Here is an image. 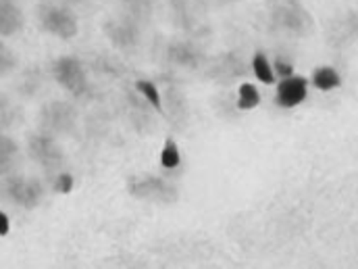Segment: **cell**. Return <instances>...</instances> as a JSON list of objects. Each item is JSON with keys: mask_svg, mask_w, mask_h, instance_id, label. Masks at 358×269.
I'll return each instance as SVG.
<instances>
[{"mask_svg": "<svg viewBox=\"0 0 358 269\" xmlns=\"http://www.w3.org/2000/svg\"><path fill=\"white\" fill-rule=\"evenodd\" d=\"M38 21L46 34L57 36L61 40H71L80 32L78 17L73 15V11H69L63 4H55V2L40 4L38 6Z\"/></svg>", "mask_w": 358, "mask_h": 269, "instance_id": "1", "label": "cell"}, {"mask_svg": "<svg viewBox=\"0 0 358 269\" xmlns=\"http://www.w3.org/2000/svg\"><path fill=\"white\" fill-rule=\"evenodd\" d=\"M127 192L138 200H148L157 205H171L178 200V188L165 178L146 174V176H131L127 179Z\"/></svg>", "mask_w": 358, "mask_h": 269, "instance_id": "2", "label": "cell"}, {"mask_svg": "<svg viewBox=\"0 0 358 269\" xmlns=\"http://www.w3.org/2000/svg\"><path fill=\"white\" fill-rule=\"evenodd\" d=\"M52 76L57 84L67 90L73 98H84L90 94V84L86 69L76 57H61L52 63Z\"/></svg>", "mask_w": 358, "mask_h": 269, "instance_id": "3", "label": "cell"}, {"mask_svg": "<svg viewBox=\"0 0 358 269\" xmlns=\"http://www.w3.org/2000/svg\"><path fill=\"white\" fill-rule=\"evenodd\" d=\"M102 29H104V36L110 40V44L119 50L131 53L140 44V21L127 13L106 19Z\"/></svg>", "mask_w": 358, "mask_h": 269, "instance_id": "4", "label": "cell"}, {"mask_svg": "<svg viewBox=\"0 0 358 269\" xmlns=\"http://www.w3.org/2000/svg\"><path fill=\"white\" fill-rule=\"evenodd\" d=\"M76 121L78 113L73 104L65 100H52L44 104V109L40 111V123L46 130V134H67L76 127Z\"/></svg>", "mask_w": 358, "mask_h": 269, "instance_id": "5", "label": "cell"}, {"mask_svg": "<svg viewBox=\"0 0 358 269\" xmlns=\"http://www.w3.org/2000/svg\"><path fill=\"white\" fill-rule=\"evenodd\" d=\"M4 194L23 209H36L44 198V188L38 179L25 176H13L4 179Z\"/></svg>", "mask_w": 358, "mask_h": 269, "instance_id": "6", "label": "cell"}, {"mask_svg": "<svg viewBox=\"0 0 358 269\" xmlns=\"http://www.w3.org/2000/svg\"><path fill=\"white\" fill-rule=\"evenodd\" d=\"M273 25L296 36H302L310 27V15L298 4V0H285L273 8Z\"/></svg>", "mask_w": 358, "mask_h": 269, "instance_id": "7", "label": "cell"}, {"mask_svg": "<svg viewBox=\"0 0 358 269\" xmlns=\"http://www.w3.org/2000/svg\"><path fill=\"white\" fill-rule=\"evenodd\" d=\"M27 153H29V157L38 163V165H42V167H46V170H57V167H61V163H63V151H61V146L57 144V140L50 136V134H34L31 138H29V142H27Z\"/></svg>", "mask_w": 358, "mask_h": 269, "instance_id": "8", "label": "cell"}, {"mask_svg": "<svg viewBox=\"0 0 358 269\" xmlns=\"http://www.w3.org/2000/svg\"><path fill=\"white\" fill-rule=\"evenodd\" d=\"M246 74V65H244V59L238 55V53H223L219 57H215L208 65V71L206 76L210 80H217V82H231V80H238Z\"/></svg>", "mask_w": 358, "mask_h": 269, "instance_id": "9", "label": "cell"}, {"mask_svg": "<svg viewBox=\"0 0 358 269\" xmlns=\"http://www.w3.org/2000/svg\"><path fill=\"white\" fill-rule=\"evenodd\" d=\"M167 59H169V63L183 67V69H198L204 61V55L196 44L178 40L167 46Z\"/></svg>", "mask_w": 358, "mask_h": 269, "instance_id": "10", "label": "cell"}, {"mask_svg": "<svg viewBox=\"0 0 358 269\" xmlns=\"http://www.w3.org/2000/svg\"><path fill=\"white\" fill-rule=\"evenodd\" d=\"M327 40L336 48H342V46L358 40V13H348L344 17L334 19L329 25Z\"/></svg>", "mask_w": 358, "mask_h": 269, "instance_id": "11", "label": "cell"}, {"mask_svg": "<svg viewBox=\"0 0 358 269\" xmlns=\"http://www.w3.org/2000/svg\"><path fill=\"white\" fill-rule=\"evenodd\" d=\"M306 80L300 76H289L283 78L277 86V94H275V102L283 109H292L298 106L304 98H306Z\"/></svg>", "mask_w": 358, "mask_h": 269, "instance_id": "12", "label": "cell"}, {"mask_svg": "<svg viewBox=\"0 0 358 269\" xmlns=\"http://www.w3.org/2000/svg\"><path fill=\"white\" fill-rule=\"evenodd\" d=\"M25 19L21 8L13 0H0V34L4 38L15 36L23 27Z\"/></svg>", "mask_w": 358, "mask_h": 269, "instance_id": "13", "label": "cell"}, {"mask_svg": "<svg viewBox=\"0 0 358 269\" xmlns=\"http://www.w3.org/2000/svg\"><path fill=\"white\" fill-rule=\"evenodd\" d=\"M171 15H173V21L178 23L181 29H187V32H196L198 23H196V17L187 4V0H171Z\"/></svg>", "mask_w": 358, "mask_h": 269, "instance_id": "14", "label": "cell"}, {"mask_svg": "<svg viewBox=\"0 0 358 269\" xmlns=\"http://www.w3.org/2000/svg\"><path fill=\"white\" fill-rule=\"evenodd\" d=\"M167 104H169V111H167L169 117L176 123H185V119H187V102H185V96L173 86L167 88Z\"/></svg>", "mask_w": 358, "mask_h": 269, "instance_id": "15", "label": "cell"}, {"mask_svg": "<svg viewBox=\"0 0 358 269\" xmlns=\"http://www.w3.org/2000/svg\"><path fill=\"white\" fill-rule=\"evenodd\" d=\"M313 84L319 90L329 92V90L338 88V86L342 84V78H340V74H338L334 67H319V69L313 74Z\"/></svg>", "mask_w": 358, "mask_h": 269, "instance_id": "16", "label": "cell"}, {"mask_svg": "<svg viewBox=\"0 0 358 269\" xmlns=\"http://www.w3.org/2000/svg\"><path fill=\"white\" fill-rule=\"evenodd\" d=\"M136 90H138V94H140L155 111L165 113V111H163V98H161V94H159V88H157L150 80H138V82H136Z\"/></svg>", "mask_w": 358, "mask_h": 269, "instance_id": "17", "label": "cell"}, {"mask_svg": "<svg viewBox=\"0 0 358 269\" xmlns=\"http://www.w3.org/2000/svg\"><path fill=\"white\" fill-rule=\"evenodd\" d=\"M17 155H19V146L15 144V140L8 138L6 134H2L0 136V165H2V174H6V170L13 167Z\"/></svg>", "mask_w": 358, "mask_h": 269, "instance_id": "18", "label": "cell"}, {"mask_svg": "<svg viewBox=\"0 0 358 269\" xmlns=\"http://www.w3.org/2000/svg\"><path fill=\"white\" fill-rule=\"evenodd\" d=\"M121 4L125 6V13L138 21L148 19L155 8V0H121Z\"/></svg>", "mask_w": 358, "mask_h": 269, "instance_id": "19", "label": "cell"}, {"mask_svg": "<svg viewBox=\"0 0 358 269\" xmlns=\"http://www.w3.org/2000/svg\"><path fill=\"white\" fill-rule=\"evenodd\" d=\"M259 102H261V94L252 84H242L240 86V90H238V106L242 111H250V109L259 106Z\"/></svg>", "mask_w": 358, "mask_h": 269, "instance_id": "20", "label": "cell"}, {"mask_svg": "<svg viewBox=\"0 0 358 269\" xmlns=\"http://www.w3.org/2000/svg\"><path fill=\"white\" fill-rule=\"evenodd\" d=\"M252 71H255V76H257L263 84H273V80H275V71H273L268 59L263 53H257V55H255V59H252Z\"/></svg>", "mask_w": 358, "mask_h": 269, "instance_id": "21", "label": "cell"}, {"mask_svg": "<svg viewBox=\"0 0 358 269\" xmlns=\"http://www.w3.org/2000/svg\"><path fill=\"white\" fill-rule=\"evenodd\" d=\"M179 163H181V155H179L178 142L173 138H167V142L161 151V165L165 170H176L179 167Z\"/></svg>", "mask_w": 358, "mask_h": 269, "instance_id": "22", "label": "cell"}, {"mask_svg": "<svg viewBox=\"0 0 358 269\" xmlns=\"http://www.w3.org/2000/svg\"><path fill=\"white\" fill-rule=\"evenodd\" d=\"M17 65V59L15 55L10 53V48H6L4 44L0 46V76L4 78L6 74H10Z\"/></svg>", "mask_w": 358, "mask_h": 269, "instance_id": "23", "label": "cell"}, {"mask_svg": "<svg viewBox=\"0 0 358 269\" xmlns=\"http://www.w3.org/2000/svg\"><path fill=\"white\" fill-rule=\"evenodd\" d=\"M73 186H76V179H73V176H71L69 172L59 174V178L55 181V190H57L59 194H69V192L73 190Z\"/></svg>", "mask_w": 358, "mask_h": 269, "instance_id": "24", "label": "cell"}, {"mask_svg": "<svg viewBox=\"0 0 358 269\" xmlns=\"http://www.w3.org/2000/svg\"><path fill=\"white\" fill-rule=\"evenodd\" d=\"M275 74H279L281 78H289V76H294V67H292V63L277 59L275 61Z\"/></svg>", "mask_w": 358, "mask_h": 269, "instance_id": "25", "label": "cell"}, {"mask_svg": "<svg viewBox=\"0 0 358 269\" xmlns=\"http://www.w3.org/2000/svg\"><path fill=\"white\" fill-rule=\"evenodd\" d=\"M8 230H10L8 217H6V213H0V236H6Z\"/></svg>", "mask_w": 358, "mask_h": 269, "instance_id": "26", "label": "cell"}, {"mask_svg": "<svg viewBox=\"0 0 358 269\" xmlns=\"http://www.w3.org/2000/svg\"><path fill=\"white\" fill-rule=\"evenodd\" d=\"M65 2H80V0H65Z\"/></svg>", "mask_w": 358, "mask_h": 269, "instance_id": "27", "label": "cell"}, {"mask_svg": "<svg viewBox=\"0 0 358 269\" xmlns=\"http://www.w3.org/2000/svg\"><path fill=\"white\" fill-rule=\"evenodd\" d=\"M223 2H236V0H223Z\"/></svg>", "mask_w": 358, "mask_h": 269, "instance_id": "28", "label": "cell"}]
</instances>
